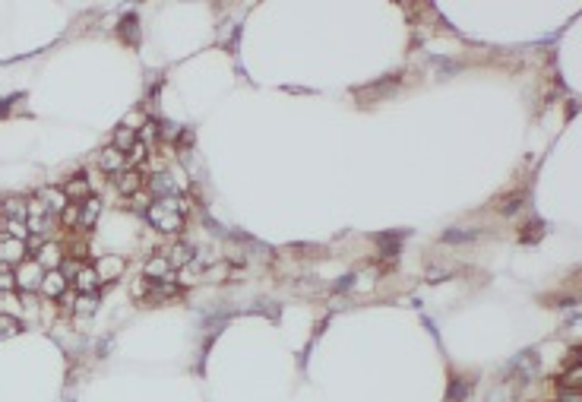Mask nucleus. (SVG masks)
Returning <instances> with one entry per match:
<instances>
[{"instance_id":"7ed1b4c3","label":"nucleus","mask_w":582,"mask_h":402,"mask_svg":"<svg viewBox=\"0 0 582 402\" xmlns=\"http://www.w3.org/2000/svg\"><path fill=\"white\" fill-rule=\"evenodd\" d=\"M13 279H16V288L19 292H25V294H32V292H41V279H44V269L38 266L35 260H29V263H19V269L13 273Z\"/></svg>"},{"instance_id":"393cba45","label":"nucleus","mask_w":582,"mask_h":402,"mask_svg":"<svg viewBox=\"0 0 582 402\" xmlns=\"http://www.w3.org/2000/svg\"><path fill=\"white\" fill-rule=\"evenodd\" d=\"M399 241H402V235H383V238H377V244L383 247L380 254H383V257H396L399 254Z\"/></svg>"},{"instance_id":"c85d7f7f","label":"nucleus","mask_w":582,"mask_h":402,"mask_svg":"<svg viewBox=\"0 0 582 402\" xmlns=\"http://www.w3.org/2000/svg\"><path fill=\"white\" fill-rule=\"evenodd\" d=\"M95 307H98V294H79L76 304H73V311L76 313H92Z\"/></svg>"},{"instance_id":"4468645a","label":"nucleus","mask_w":582,"mask_h":402,"mask_svg":"<svg viewBox=\"0 0 582 402\" xmlns=\"http://www.w3.org/2000/svg\"><path fill=\"white\" fill-rule=\"evenodd\" d=\"M164 260L171 263V269H174V266H177V269H187L190 263L196 260V250L190 247L187 241H177V244H171V247H168V254H164Z\"/></svg>"},{"instance_id":"0eeeda50","label":"nucleus","mask_w":582,"mask_h":402,"mask_svg":"<svg viewBox=\"0 0 582 402\" xmlns=\"http://www.w3.org/2000/svg\"><path fill=\"white\" fill-rule=\"evenodd\" d=\"M143 273H146V279H149V282H174L177 279L174 269H171V263L164 260V254L149 257V260H146V266H143Z\"/></svg>"},{"instance_id":"cd10ccee","label":"nucleus","mask_w":582,"mask_h":402,"mask_svg":"<svg viewBox=\"0 0 582 402\" xmlns=\"http://www.w3.org/2000/svg\"><path fill=\"white\" fill-rule=\"evenodd\" d=\"M4 235L16 238V241H29V228H25V222H4Z\"/></svg>"},{"instance_id":"423d86ee","label":"nucleus","mask_w":582,"mask_h":402,"mask_svg":"<svg viewBox=\"0 0 582 402\" xmlns=\"http://www.w3.org/2000/svg\"><path fill=\"white\" fill-rule=\"evenodd\" d=\"M117 190H120V197H136V193H143V187H146V174L139 171V168H124V171L117 174Z\"/></svg>"},{"instance_id":"6e6552de","label":"nucleus","mask_w":582,"mask_h":402,"mask_svg":"<svg viewBox=\"0 0 582 402\" xmlns=\"http://www.w3.org/2000/svg\"><path fill=\"white\" fill-rule=\"evenodd\" d=\"M63 247L60 244H41V247L35 250V257H32V260L38 263V266L44 269V273H51V269H60V263H63Z\"/></svg>"},{"instance_id":"a211bd4d","label":"nucleus","mask_w":582,"mask_h":402,"mask_svg":"<svg viewBox=\"0 0 582 402\" xmlns=\"http://www.w3.org/2000/svg\"><path fill=\"white\" fill-rule=\"evenodd\" d=\"M557 387L560 389H579L582 387V364H569V368L557 377Z\"/></svg>"},{"instance_id":"aec40b11","label":"nucleus","mask_w":582,"mask_h":402,"mask_svg":"<svg viewBox=\"0 0 582 402\" xmlns=\"http://www.w3.org/2000/svg\"><path fill=\"white\" fill-rule=\"evenodd\" d=\"M19 332H22V323H19L13 313H0V342H4V339L19 336Z\"/></svg>"},{"instance_id":"72a5a7b5","label":"nucleus","mask_w":582,"mask_h":402,"mask_svg":"<svg viewBox=\"0 0 582 402\" xmlns=\"http://www.w3.org/2000/svg\"><path fill=\"white\" fill-rule=\"evenodd\" d=\"M4 275H10V269H6V263L0 260V279H4Z\"/></svg>"},{"instance_id":"f8f14e48","label":"nucleus","mask_w":582,"mask_h":402,"mask_svg":"<svg viewBox=\"0 0 582 402\" xmlns=\"http://www.w3.org/2000/svg\"><path fill=\"white\" fill-rule=\"evenodd\" d=\"M73 285H76V292H79V294H98V288H101V275H98V269H95V266H86V263H82V269L76 273Z\"/></svg>"},{"instance_id":"5701e85b","label":"nucleus","mask_w":582,"mask_h":402,"mask_svg":"<svg viewBox=\"0 0 582 402\" xmlns=\"http://www.w3.org/2000/svg\"><path fill=\"white\" fill-rule=\"evenodd\" d=\"M478 238V231H465V228H449L446 235H443V241L446 244H465V241H474Z\"/></svg>"},{"instance_id":"9d476101","label":"nucleus","mask_w":582,"mask_h":402,"mask_svg":"<svg viewBox=\"0 0 582 402\" xmlns=\"http://www.w3.org/2000/svg\"><path fill=\"white\" fill-rule=\"evenodd\" d=\"M0 216H4V222H25L29 219V200L25 197L0 200Z\"/></svg>"},{"instance_id":"ddd939ff","label":"nucleus","mask_w":582,"mask_h":402,"mask_svg":"<svg viewBox=\"0 0 582 402\" xmlns=\"http://www.w3.org/2000/svg\"><path fill=\"white\" fill-rule=\"evenodd\" d=\"M35 200L51 212V216H60V212L70 206V200L63 197V190H57V187H44V190H38Z\"/></svg>"},{"instance_id":"4be33fe9","label":"nucleus","mask_w":582,"mask_h":402,"mask_svg":"<svg viewBox=\"0 0 582 402\" xmlns=\"http://www.w3.org/2000/svg\"><path fill=\"white\" fill-rule=\"evenodd\" d=\"M57 222H60L63 228H79V206L70 203L67 209H63L60 216H57Z\"/></svg>"},{"instance_id":"20e7f679","label":"nucleus","mask_w":582,"mask_h":402,"mask_svg":"<svg viewBox=\"0 0 582 402\" xmlns=\"http://www.w3.org/2000/svg\"><path fill=\"white\" fill-rule=\"evenodd\" d=\"M54 222H57V216H51V212L44 209L38 200H29V219H25V228H29V235H35V238L48 235V231L54 228Z\"/></svg>"},{"instance_id":"2eb2a0df","label":"nucleus","mask_w":582,"mask_h":402,"mask_svg":"<svg viewBox=\"0 0 582 402\" xmlns=\"http://www.w3.org/2000/svg\"><path fill=\"white\" fill-rule=\"evenodd\" d=\"M98 165H101V171H105V174H114V178H117V174L127 168V155L120 153V149L108 146V149H101Z\"/></svg>"},{"instance_id":"1a4fd4ad","label":"nucleus","mask_w":582,"mask_h":402,"mask_svg":"<svg viewBox=\"0 0 582 402\" xmlns=\"http://www.w3.org/2000/svg\"><path fill=\"white\" fill-rule=\"evenodd\" d=\"M63 197L70 200V203H86L89 197H92V181L86 178V174H76V178H70L67 184H63Z\"/></svg>"},{"instance_id":"f257e3e1","label":"nucleus","mask_w":582,"mask_h":402,"mask_svg":"<svg viewBox=\"0 0 582 402\" xmlns=\"http://www.w3.org/2000/svg\"><path fill=\"white\" fill-rule=\"evenodd\" d=\"M146 219H149L152 228L162 231V235H181L183 222H187V216H183L181 206H177V197L155 200V203L146 209Z\"/></svg>"},{"instance_id":"2f4dec72","label":"nucleus","mask_w":582,"mask_h":402,"mask_svg":"<svg viewBox=\"0 0 582 402\" xmlns=\"http://www.w3.org/2000/svg\"><path fill=\"white\" fill-rule=\"evenodd\" d=\"M130 206H133V209H136V212H146L152 203H149V200H146V193H136V197H130Z\"/></svg>"},{"instance_id":"c756f323","label":"nucleus","mask_w":582,"mask_h":402,"mask_svg":"<svg viewBox=\"0 0 582 402\" xmlns=\"http://www.w3.org/2000/svg\"><path fill=\"white\" fill-rule=\"evenodd\" d=\"M465 393H468V383H465V380H459V377H455V380H453V387H449V399L462 402V399H465Z\"/></svg>"},{"instance_id":"39448f33","label":"nucleus","mask_w":582,"mask_h":402,"mask_svg":"<svg viewBox=\"0 0 582 402\" xmlns=\"http://www.w3.org/2000/svg\"><path fill=\"white\" fill-rule=\"evenodd\" d=\"M506 374H512L516 380H522V383L535 380V374H538V355H535V351H522V355H516L510 364H506Z\"/></svg>"},{"instance_id":"bb28decb","label":"nucleus","mask_w":582,"mask_h":402,"mask_svg":"<svg viewBox=\"0 0 582 402\" xmlns=\"http://www.w3.org/2000/svg\"><path fill=\"white\" fill-rule=\"evenodd\" d=\"M146 124H149V121H146V111L136 108V111H130V115L124 117V124H120V127H127V130H133V134H136V130H143Z\"/></svg>"},{"instance_id":"b1692460","label":"nucleus","mask_w":582,"mask_h":402,"mask_svg":"<svg viewBox=\"0 0 582 402\" xmlns=\"http://www.w3.org/2000/svg\"><path fill=\"white\" fill-rule=\"evenodd\" d=\"M146 149H149V146H146L143 140H136V143H133V149H130V153H127V168H136L139 162H146V155H149V153H146Z\"/></svg>"},{"instance_id":"f3484780","label":"nucleus","mask_w":582,"mask_h":402,"mask_svg":"<svg viewBox=\"0 0 582 402\" xmlns=\"http://www.w3.org/2000/svg\"><path fill=\"white\" fill-rule=\"evenodd\" d=\"M98 212H101V200L89 197L86 203H79V228L82 231H92L95 228V219H98Z\"/></svg>"},{"instance_id":"7c9ffc66","label":"nucleus","mask_w":582,"mask_h":402,"mask_svg":"<svg viewBox=\"0 0 582 402\" xmlns=\"http://www.w3.org/2000/svg\"><path fill=\"white\" fill-rule=\"evenodd\" d=\"M557 402H582V393H579V389H560Z\"/></svg>"},{"instance_id":"dca6fc26","label":"nucleus","mask_w":582,"mask_h":402,"mask_svg":"<svg viewBox=\"0 0 582 402\" xmlns=\"http://www.w3.org/2000/svg\"><path fill=\"white\" fill-rule=\"evenodd\" d=\"M67 288H70V282L60 275V269H51V273H44V279H41V292L48 294V298H57V301H60L63 294H67Z\"/></svg>"},{"instance_id":"6ab92c4d","label":"nucleus","mask_w":582,"mask_h":402,"mask_svg":"<svg viewBox=\"0 0 582 402\" xmlns=\"http://www.w3.org/2000/svg\"><path fill=\"white\" fill-rule=\"evenodd\" d=\"M136 140H139V136L133 134V130L117 127V130H114V143H111V146H114V149H120V153L127 155V153H130V149H133V143H136Z\"/></svg>"},{"instance_id":"473e14b6","label":"nucleus","mask_w":582,"mask_h":402,"mask_svg":"<svg viewBox=\"0 0 582 402\" xmlns=\"http://www.w3.org/2000/svg\"><path fill=\"white\" fill-rule=\"evenodd\" d=\"M443 279H446L443 269H427V282H443Z\"/></svg>"},{"instance_id":"a878e982","label":"nucleus","mask_w":582,"mask_h":402,"mask_svg":"<svg viewBox=\"0 0 582 402\" xmlns=\"http://www.w3.org/2000/svg\"><path fill=\"white\" fill-rule=\"evenodd\" d=\"M120 35H124L130 45H139V26H136V16H127L124 26H120Z\"/></svg>"},{"instance_id":"f03ea898","label":"nucleus","mask_w":582,"mask_h":402,"mask_svg":"<svg viewBox=\"0 0 582 402\" xmlns=\"http://www.w3.org/2000/svg\"><path fill=\"white\" fill-rule=\"evenodd\" d=\"M149 190L155 193L158 200H164V197H183V178H181V171H155L149 178Z\"/></svg>"},{"instance_id":"412c9836","label":"nucleus","mask_w":582,"mask_h":402,"mask_svg":"<svg viewBox=\"0 0 582 402\" xmlns=\"http://www.w3.org/2000/svg\"><path fill=\"white\" fill-rule=\"evenodd\" d=\"M522 206H525V193H510V197H503V203H497V212L512 216V212L522 209Z\"/></svg>"},{"instance_id":"9b49d317","label":"nucleus","mask_w":582,"mask_h":402,"mask_svg":"<svg viewBox=\"0 0 582 402\" xmlns=\"http://www.w3.org/2000/svg\"><path fill=\"white\" fill-rule=\"evenodd\" d=\"M0 260H4L6 266H19V263H25V241L0 235Z\"/></svg>"}]
</instances>
